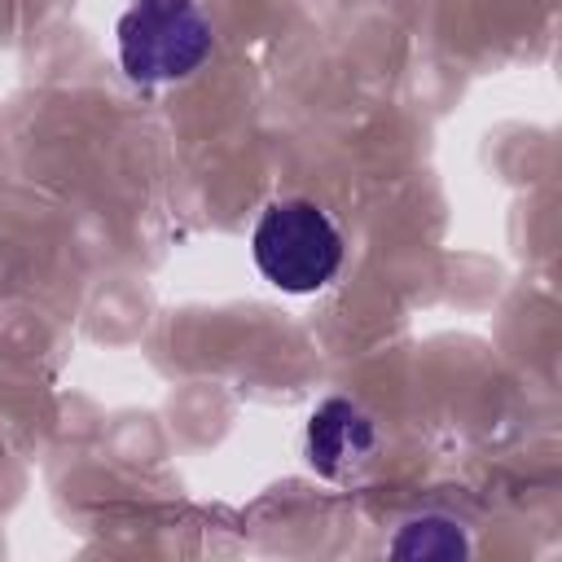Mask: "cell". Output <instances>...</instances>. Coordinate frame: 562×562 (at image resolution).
Returning <instances> with one entry per match:
<instances>
[{"instance_id":"cell-1","label":"cell","mask_w":562,"mask_h":562,"mask_svg":"<svg viewBox=\"0 0 562 562\" xmlns=\"http://www.w3.org/2000/svg\"><path fill=\"white\" fill-rule=\"evenodd\" d=\"M250 255L263 281H272L277 290L312 294L338 277L342 233L312 198H277L263 206L250 233Z\"/></svg>"},{"instance_id":"cell-2","label":"cell","mask_w":562,"mask_h":562,"mask_svg":"<svg viewBox=\"0 0 562 562\" xmlns=\"http://www.w3.org/2000/svg\"><path fill=\"white\" fill-rule=\"evenodd\" d=\"M114 35L119 66L136 83L189 79L211 57V22L198 0H132Z\"/></svg>"},{"instance_id":"cell-3","label":"cell","mask_w":562,"mask_h":562,"mask_svg":"<svg viewBox=\"0 0 562 562\" xmlns=\"http://www.w3.org/2000/svg\"><path fill=\"white\" fill-rule=\"evenodd\" d=\"M373 452H378V430L360 404L334 395L307 417V461L321 479L334 483L360 479L373 465Z\"/></svg>"},{"instance_id":"cell-4","label":"cell","mask_w":562,"mask_h":562,"mask_svg":"<svg viewBox=\"0 0 562 562\" xmlns=\"http://www.w3.org/2000/svg\"><path fill=\"white\" fill-rule=\"evenodd\" d=\"M391 553L395 558H465L470 544L452 518L426 514V518H413L400 527V536L391 540Z\"/></svg>"}]
</instances>
